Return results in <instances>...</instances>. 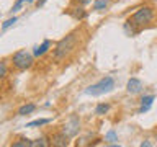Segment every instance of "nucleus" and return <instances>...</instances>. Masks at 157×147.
<instances>
[{
	"label": "nucleus",
	"mask_w": 157,
	"mask_h": 147,
	"mask_svg": "<svg viewBox=\"0 0 157 147\" xmlns=\"http://www.w3.org/2000/svg\"><path fill=\"white\" fill-rule=\"evenodd\" d=\"M49 47H51V41H49V39H44V43L41 44V46L34 47L33 56H34V57H41L43 54H46V52H48V49H49Z\"/></svg>",
	"instance_id": "nucleus-9"
},
{
	"label": "nucleus",
	"mask_w": 157,
	"mask_h": 147,
	"mask_svg": "<svg viewBox=\"0 0 157 147\" xmlns=\"http://www.w3.org/2000/svg\"><path fill=\"white\" fill-rule=\"evenodd\" d=\"M69 144V136L66 134V132H59V134H56L52 137V145L56 147H64Z\"/></svg>",
	"instance_id": "nucleus-7"
},
{
	"label": "nucleus",
	"mask_w": 157,
	"mask_h": 147,
	"mask_svg": "<svg viewBox=\"0 0 157 147\" xmlns=\"http://www.w3.org/2000/svg\"><path fill=\"white\" fill-rule=\"evenodd\" d=\"M34 110H36V106H34L33 103H28V105H23V106L18 110V116H26V115H29V113H33Z\"/></svg>",
	"instance_id": "nucleus-10"
},
{
	"label": "nucleus",
	"mask_w": 157,
	"mask_h": 147,
	"mask_svg": "<svg viewBox=\"0 0 157 147\" xmlns=\"http://www.w3.org/2000/svg\"><path fill=\"white\" fill-rule=\"evenodd\" d=\"M75 46H77V34L75 33L67 34V36L62 38L61 41L56 44V47H54V59H56V61L66 59L69 54L75 49Z\"/></svg>",
	"instance_id": "nucleus-1"
},
{
	"label": "nucleus",
	"mask_w": 157,
	"mask_h": 147,
	"mask_svg": "<svg viewBox=\"0 0 157 147\" xmlns=\"http://www.w3.org/2000/svg\"><path fill=\"white\" fill-rule=\"evenodd\" d=\"M78 126H80V123H78V118L77 116H71V119L69 123H66V126H64L62 132H66L69 137H74L78 132Z\"/></svg>",
	"instance_id": "nucleus-5"
},
{
	"label": "nucleus",
	"mask_w": 157,
	"mask_h": 147,
	"mask_svg": "<svg viewBox=\"0 0 157 147\" xmlns=\"http://www.w3.org/2000/svg\"><path fill=\"white\" fill-rule=\"evenodd\" d=\"M13 23H17V17H13V18H8L7 21H5V23L2 24V29L5 31V29H7V28H10V26H12Z\"/></svg>",
	"instance_id": "nucleus-18"
},
{
	"label": "nucleus",
	"mask_w": 157,
	"mask_h": 147,
	"mask_svg": "<svg viewBox=\"0 0 157 147\" xmlns=\"http://www.w3.org/2000/svg\"><path fill=\"white\" fill-rule=\"evenodd\" d=\"M113 88H115V80H113V77H105V78H101L100 82H97L95 85H90L85 90V93L87 95H92V96H100L103 93L111 92Z\"/></svg>",
	"instance_id": "nucleus-2"
},
{
	"label": "nucleus",
	"mask_w": 157,
	"mask_h": 147,
	"mask_svg": "<svg viewBox=\"0 0 157 147\" xmlns=\"http://www.w3.org/2000/svg\"><path fill=\"white\" fill-rule=\"evenodd\" d=\"M152 103H154V95H147L141 100V108H139V115H142V113L149 111V108L152 106Z\"/></svg>",
	"instance_id": "nucleus-8"
},
{
	"label": "nucleus",
	"mask_w": 157,
	"mask_h": 147,
	"mask_svg": "<svg viewBox=\"0 0 157 147\" xmlns=\"http://www.w3.org/2000/svg\"><path fill=\"white\" fill-rule=\"evenodd\" d=\"M105 141L111 142V144H113V142H116V141H118V136H116V132H115V131H110V132H108V134H106Z\"/></svg>",
	"instance_id": "nucleus-17"
},
{
	"label": "nucleus",
	"mask_w": 157,
	"mask_h": 147,
	"mask_svg": "<svg viewBox=\"0 0 157 147\" xmlns=\"http://www.w3.org/2000/svg\"><path fill=\"white\" fill-rule=\"evenodd\" d=\"M12 145L13 147H33V141H29V139H20L17 142H13Z\"/></svg>",
	"instance_id": "nucleus-12"
},
{
	"label": "nucleus",
	"mask_w": 157,
	"mask_h": 147,
	"mask_svg": "<svg viewBox=\"0 0 157 147\" xmlns=\"http://www.w3.org/2000/svg\"><path fill=\"white\" fill-rule=\"evenodd\" d=\"M44 3H46V0H38V2H36V7L39 8V7H43Z\"/></svg>",
	"instance_id": "nucleus-22"
},
{
	"label": "nucleus",
	"mask_w": 157,
	"mask_h": 147,
	"mask_svg": "<svg viewBox=\"0 0 157 147\" xmlns=\"http://www.w3.org/2000/svg\"><path fill=\"white\" fill-rule=\"evenodd\" d=\"M7 64H5V61H0V80L2 78H5V75H7Z\"/></svg>",
	"instance_id": "nucleus-16"
},
{
	"label": "nucleus",
	"mask_w": 157,
	"mask_h": 147,
	"mask_svg": "<svg viewBox=\"0 0 157 147\" xmlns=\"http://www.w3.org/2000/svg\"><path fill=\"white\" fill-rule=\"evenodd\" d=\"M108 5H110V0H97L93 3V10L95 12H103V10L108 8Z\"/></svg>",
	"instance_id": "nucleus-11"
},
{
	"label": "nucleus",
	"mask_w": 157,
	"mask_h": 147,
	"mask_svg": "<svg viewBox=\"0 0 157 147\" xmlns=\"http://www.w3.org/2000/svg\"><path fill=\"white\" fill-rule=\"evenodd\" d=\"M108 110H110V105H106V103H100V105L97 106L95 113H97V115H105Z\"/></svg>",
	"instance_id": "nucleus-15"
},
{
	"label": "nucleus",
	"mask_w": 157,
	"mask_h": 147,
	"mask_svg": "<svg viewBox=\"0 0 157 147\" xmlns=\"http://www.w3.org/2000/svg\"><path fill=\"white\" fill-rule=\"evenodd\" d=\"M26 2V3H29V2H33V0H17V3L13 5V8H12V12H17V10H20L21 8V5Z\"/></svg>",
	"instance_id": "nucleus-19"
},
{
	"label": "nucleus",
	"mask_w": 157,
	"mask_h": 147,
	"mask_svg": "<svg viewBox=\"0 0 157 147\" xmlns=\"http://www.w3.org/2000/svg\"><path fill=\"white\" fill-rule=\"evenodd\" d=\"M44 147V145H48V142L44 141V139H38V141H33V147Z\"/></svg>",
	"instance_id": "nucleus-20"
},
{
	"label": "nucleus",
	"mask_w": 157,
	"mask_h": 147,
	"mask_svg": "<svg viewBox=\"0 0 157 147\" xmlns=\"http://www.w3.org/2000/svg\"><path fill=\"white\" fill-rule=\"evenodd\" d=\"M128 93H131V95H136V93H139L142 90V82L139 80V78H129L128 80Z\"/></svg>",
	"instance_id": "nucleus-6"
},
{
	"label": "nucleus",
	"mask_w": 157,
	"mask_h": 147,
	"mask_svg": "<svg viewBox=\"0 0 157 147\" xmlns=\"http://www.w3.org/2000/svg\"><path fill=\"white\" fill-rule=\"evenodd\" d=\"M75 2H77L78 5H88V3L92 2V0H75Z\"/></svg>",
	"instance_id": "nucleus-21"
},
{
	"label": "nucleus",
	"mask_w": 157,
	"mask_h": 147,
	"mask_svg": "<svg viewBox=\"0 0 157 147\" xmlns=\"http://www.w3.org/2000/svg\"><path fill=\"white\" fill-rule=\"evenodd\" d=\"M152 17H154V12H152V8L151 7H142L139 8L137 12L132 15V17L128 20V23L132 24L134 28H141V26H144V24H147L152 20Z\"/></svg>",
	"instance_id": "nucleus-3"
},
{
	"label": "nucleus",
	"mask_w": 157,
	"mask_h": 147,
	"mask_svg": "<svg viewBox=\"0 0 157 147\" xmlns=\"http://www.w3.org/2000/svg\"><path fill=\"white\" fill-rule=\"evenodd\" d=\"M72 17L75 18V20H83V18L87 17V13H85V10H83V8H75L72 12Z\"/></svg>",
	"instance_id": "nucleus-13"
},
{
	"label": "nucleus",
	"mask_w": 157,
	"mask_h": 147,
	"mask_svg": "<svg viewBox=\"0 0 157 147\" xmlns=\"http://www.w3.org/2000/svg\"><path fill=\"white\" fill-rule=\"evenodd\" d=\"M51 121V119H36V121H31V123H28L26 127H36V126H44V124H48V123Z\"/></svg>",
	"instance_id": "nucleus-14"
},
{
	"label": "nucleus",
	"mask_w": 157,
	"mask_h": 147,
	"mask_svg": "<svg viewBox=\"0 0 157 147\" xmlns=\"http://www.w3.org/2000/svg\"><path fill=\"white\" fill-rule=\"evenodd\" d=\"M13 66L18 70H26L33 66V56L29 54L26 49H20L13 54Z\"/></svg>",
	"instance_id": "nucleus-4"
}]
</instances>
